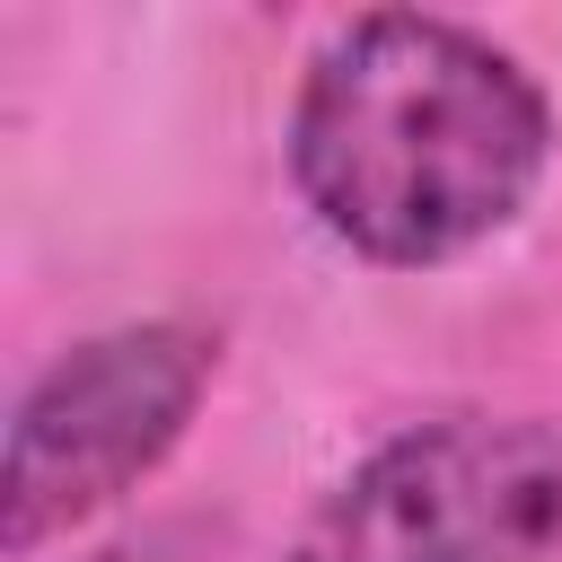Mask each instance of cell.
Returning a JSON list of instances; mask_svg holds the SVG:
<instances>
[{
    "label": "cell",
    "mask_w": 562,
    "mask_h": 562,
    "mask_svg": "<svg viewBox=\"0 0 562 562\" xmlns=\"http://www.w3.org/2000/svg\"><path fill=\"white\" fill-rule=\"evenodd\" d=\"M553 158L544 88L474 26L369 9L307 53L290 184L334 246L430 272L501 237Z\"/></svg>",
    "instance_id": "obj_1"
},
{
    "label": "cell",
    "mask_w": 562,
    "mask_h": 562,
    "mask_svg": "<svg viewBox=\"0 0 562 562\" xmlns=\"http://www.w3.org/2000/svg\"><path fill=\"white\" fill-rule=\"evenodd\" d=\"M562 544V422L439 413L378 439L299 527L290 562H544Z\"/></svg>",
    "instance_id": "obj_2"
},
{
    "label": "cell",
    "mask_w": 562,
    "mask_h": 562,
    "mask_svg": "<svg viewBox=\"0 0 562 562\" xmlns=\"http://www.w3.org/2000/svg\"><path fill=\"white\" fill-rule=\"evenodd\" d=\"M211 369H220V342L176 316L70 342L18 395L9 465H0V544L35 553L88 527L97 509H114L132 483H149L193 430Z\"/></svg>",
    "instance_id": "obj_3"
},
{
    "label": "cell",
    "mask_w": 562,
    "mask_h": 562,
    "mask_svg": "<svg viewBox=\"0 0 562 562\" xmlns=\"http://www.w3.org/2000/svg\"><path fill=\"white\" fill-rule=\"evenodd\" d=\"M97 562H176V553H158V544H114V553H97Z\"/></svg>",
    "instance_id": "obj_4"
}]
</instances>
